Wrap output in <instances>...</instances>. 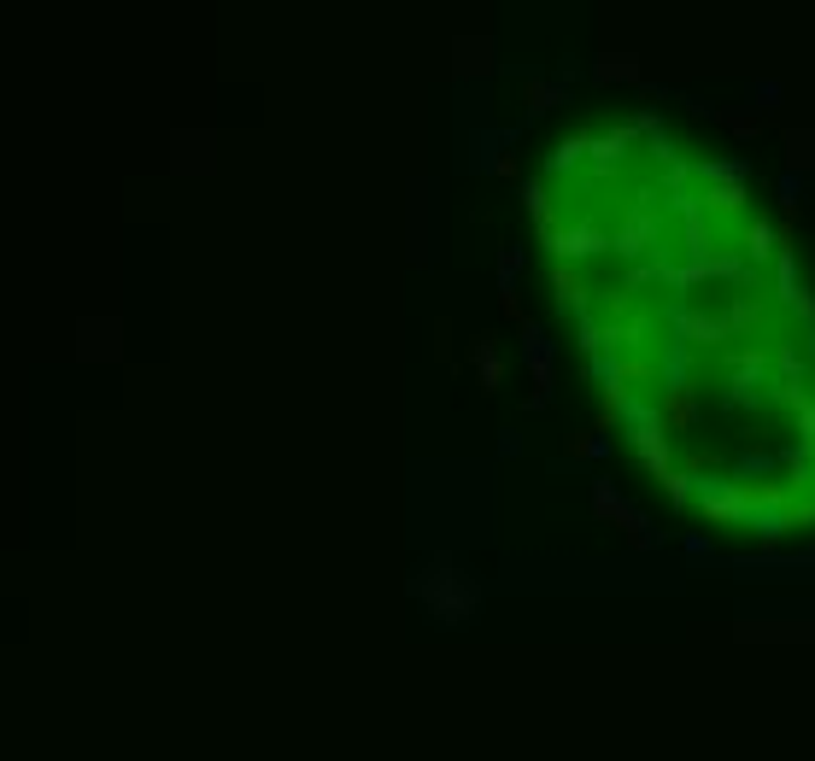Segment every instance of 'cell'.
Instances as JSON below:
<instances>
[{
  "label": "cell",
  "mask_w": 815,
  "mask_h": 761,
  "mask_svg": "<svg viewBox=\"0 0 815 761\" xmlns=\"http://www.w3.org/2000/svg\"><path fill=\"white\" fill-rule=\"evenodd\" d=\"M610 252L622 258H669V234H663V199L651 188H639L634 199H622V217H616Z\"/></svg>",
  "instance_id": "1"
},
{
  "label": "cell",
  "mask_w": 815,
  "mask_h": 761,
  "mask_svg": "<svg viewBox=\"0 0 815 761\" xmlns=\"http://www.w3.org/2000/svg\"><path fill=\"white\" fill-rule=\"evenodd\" d=\"M558 299H563V310H570V317H592V310H587V281L575 276L570 264H558Z\"/></svg>",
  "instance_id": "7"
},
{
  "label": "cell",
  "mask_w": 815,
  "mask_h": 761,
  "mask_svg": "<svg viewBox=\"0 0 815 761\" xmlns=\"http://www.w3.org/2000/svg\"><path fill=\"white\" fill-rule=\"evenodd\" d=\"M693 492H698L704 516H710V521H722V528L745 521V509H751V486L722 480V475H693Z\"/></svg>",
  "instance_id": "4"
},
{
  "label": "cell",
  "mask_w": 815,
  "mask_h": 761,
  "mask_svg": "<svg viewBox=\"0 0 815 761\" xmlns=\"http://www.w3.org/2000/svg\"><path fill=\"white\" fill-rule=\"evenodd\" d=\"M781 241H786V234L781 229H769V223H745V234H739V246H745V258H751V264H769V258H781Z\"/></svg>",
  "instance_id": "6"
},
{
  "label": "cell",
  "mask_w": 815,
  "mask_h": 761,
  "mask_svg": "<svg viewBox=\"0 0 815 761\" xmlns=\"http://www.w3.org/2000/svg\"><path fill=\"white\" fill-rule=\"evenodd\" d=\"M592 509H599V516H610L616 528H622L628 539L639 545V551H657V545H663V533L646 521V509H639V504H628V498L616 492L610 480H599V486H592Z\"/></svg>",
  "instance_id": "3"
},
{
  "label": "cell",
  "mask_w": 815,
  "mask_h": 761,
  "mask_svg": "<svg viewBox=\"0 0 815 761\" xmlns=\"http://www.w3.org/2000/svg\"><path fill=\"white\" fill-rule=\"evenodd\" d=\"M417 597H423V604L435 609L446 627H464V621L475 615V585H469V580H452V568H428L423 580H417Z\"/></svg>",
  "instance_id": "2"
},
{
  "label": "cell",
  "mask_w": 815,
  "mask_h": 761,
  "mask_svg": "<svg viewBox=\"0 0 815 761\" xmlns=\"http://www.w3.org/2000/svg\"><path fill=\"white\" fill-rule=\"evenodd\" d=\"M546 246L563 258V264H575V258H599V252H610V234H604L592 217H575V223H558V229L546 234Z\"/></svg>",
  "instance_id": "5"
}]
</instances>
